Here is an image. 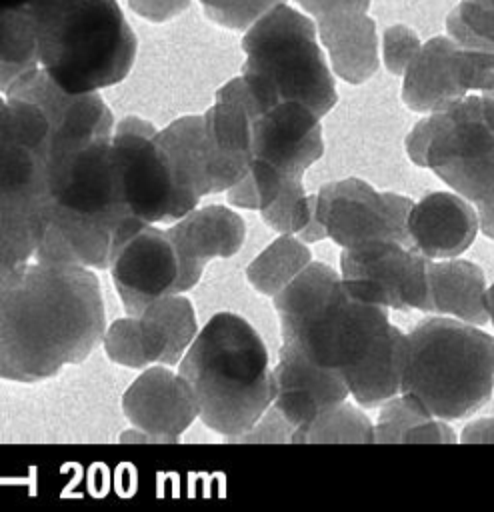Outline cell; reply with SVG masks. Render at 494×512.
Listing matches in <instances>:
<instances>
[{
	"label": "cell",
	"instance_id": "obj_1",
	"mask_svg": "<svg viewBox=\"0 0 494 512\" xmlns=\"http://www.w3.org/2000/svg\"><path fill=\"white\" fill-rule=\"evenodd\" d=\"M106 332L100 280L76 264L28 262L0 294V378L34 384L84 362Z\"/></svg>",
	"mask_w": 494,
	"mask_h": 512
},
{
	"label": "cell",
	"instance_id": "obj_2",
	"mask_svg": "<svg viewBox=\"0 0 494 512\" xmlns=\"http://www.w3.org/2000/svg\"><path fill=\"white\" fill-rule=\"evenodd\" d=\"M178 364V374L194 394L198 418L226 440L246 432L272 404L266 346L238 314H214Z\"/></svg>",
	"mask_w": 494,
	"mask_h": 512
},
{
	"label": "cell",
	"instance_id": "obj_3",
	"mask_svg": "<svg viewBox=\"0 0 494 512\" xmlns=\"http://www.w3.org/2000/svg\"><path fill=\"white\" fill-rule=\"evenodd\" d=\"M272 298L282 340L340 374L358 364L390 324L388 308L354 298L340 272L324 262H310Z\"/></svg>",
	"mask_w": 494,
	"mask_h": 512
},
{
	"label": "cell",
	"instance_id": "obj_4",
	"mask_svg": "<svg viewBox=\"0 0 494 512\" xmlns=\"http://www.w3.org/2000/svg\"><path fill=\"white\" fill-rule=\"evenodd\" d=\"M408 336L400 394L440 420H460L494 392V338L474 324L438 316Z\"/></svg>",
	"mask_w": 494,
	"mask_h": 512
},
{
	"label": "cell",
	"instance_id": "obj_5",
	"mask_svg": "<svg viewBox=\"0 0 494 512\" xmlns=\"http://www.w3.org/2000/svg\"><path fill=\"white\" fill-rule=\"evenodd\" d=\"M242 80L256 114L292 100L326 116L336 100V84L316 40V24L286 2L272 6L246 28Z\"/></svg>",
	"mask_w": 494,
	"mask_h": 512
},
{
	"label": "cell",
	"instance_id": "obj_6",
	"mask_svg": "<svg viewBox=\"0 0 494 512\" xmlns=\"http://www.w3.org/2000/svg\"><path fill=\"white\" fill-rule=\"evenodd\" d=\"M40 68L66 92H98L132 70L138 40L118 0H76L34 20Z\"/></svg>",
	"mask_w": 494,
	"mask_h": 512
},
{
	"label": "cell",
	"instance_id": "obj_7",
	"mask_svg": "<svg viewBox=\"0 0 494 512\" xmlns=\"http://www.w3.org/2000/svg\"><path fill=\"white\" fill-rule=\"evenodd\" d=\"M110 166L120 206L142 222H174L198 204V198L176 182L156 140V128L148 120L126 116L116 124L110 138Z\"/></svg>",
	"mask_w": 494,
	"mask_h": 512
},
{
	"label": "cell",
	"instance_id": "obj_8",
	"mask_svg": "<svg viewBox=\"0 0 494 512\" xmlns=\"http://www.w3.org/2000/svg\"><path fill=\"white\" fill-rule=\"evenodd\" d=\"M108 270L128 316L140 314L162 296L196 286L166 230L132 216L114 234Z\"/></svg>",
	"mask_w": 494,
	"mask_h": 512
},
{
	"label": "cell",
	"instance_id": "obj_9",
	"mask_svg": "<svg viewBox=\"0 0 494 512\" xmlns=\"http://www.w3.org/2000/svg\"><path fill=\"white\" fill-rule=\"evenodd\" d=\"M430 260L398 240H370L340 254L346 290L368 304L394 310L432 312L428 286Z\"/></svg>",
	"mask_w": 494,
	"mask_h": 512
},
{
	"label": "cell",
	"instance_id": "obj_10",
	"mask_svg": "<svg viewBox=\"0 0 494 512\" xmlns=\"http://www.w3.org/2000/svg\"><path fill=\"white\" fill-rule=\"evenodd\" d=\"M402 100L414 112L442 110L474 90L494 86V54L434 36L404 70Z\"/></svg>",
	"mask_w": 494,
	"mask_h": 512
},
{
	"label": "cell",
	"instance_id": "obj_11",
	"mask_svg": "<svg viewBox=\"0 0 494 512\" xmlns=\"http://www.w3.org/2000/svg\"><path fill=\"white\" fill-rule=\"evenodd\" d=\"M412 200L396 192H378L360 178H344L320 186L316 216L326 238L342 248L370 240H398L408 244L406 216Z\"/></svg>",
	"mask_w": 494,
	"mask_h": 512
},
{
	"label": "cell",
	"instance_id": "obj_12",
	"mask_svg": "<svg viewBox=\"0 0 494 512\" xmlns=\"http://www.w3.org/2000/svg\"><path fill=\"white\" fill-rule=\"evenodd\" d=\"M494 152V114L482 96L428 112L406 136L408 158L436 176L468 166Z\"/></svg>",
	"mask_w": 494,
	"mask_h": 512
},
{
	"label": "cell",
	"instance_id": "obj_13",
	"mask_svg": "<svg viewBox=\"0 0 494 512\" xmlns=\"http://www.w3.org/2000/svg\"><path fill=\"white\" fill-rule=\"evenodd\" d=\"M198 334L192 302L180 294L154 300L136 316L118 318L104 332L106 356L126 368L174 366Z\"/></svg>",
	"mask_w": 494,
	"mask_h": 512
},
{
	"label": "cell",
	"instance_id": "obj_14",
	"mask_svg": "<svg viewBox=\"0 0 494 512\" xmlns=\"http://www.w3.org/2000/svg\"><path fill=\"white\" fill-rule=\"evenodd\" d=\"M4 96L26 98L42 112L50 138L48 166L112 134L114 118L98 92H66L40 66L14 82Z\"/></svg>",
	"mask_w": 494,
	"mask_h": 512
},
{
	"label": "cell",
	"instance_id": "obj_15",
	"mask_svg": "<svg viewBox=\"0 0 494 512\" xmlns=\"http://www.w3.org/2000/svg\"><path fill=\"white\" fill-rule=\"evenodd\" d=\"M48 152V126L38 106L0 96V190L48 198Z\"/></svg>",
	"mask_w": 494,
	"mask_h": 512
},
{
	"label": "cell",
	"instance_id": "obj_16",
	"mask_svg": "<svg viewBox=\"0 0 494 512\" xmlns=\"http://www.w3.org/2000/svg\"><path fill=\"white\" fill-rule=\"evenodd\" d=\"M250 152L284 178H302L324 154L320 116L300 102L274 104L252 120Z\"/></svg>",
	"mask_w": 494,
	"mask_h": 512
},
{
	"label": "cell",
	"instance_id": "obj_17",
	"mask_svg": "<svg viewBox=\"0 0 494 512\" xmlns=\"http://www.w3.org/2000/svg\"><path fill=\"white\" fill-rule=\"evenodd\" d=\"M122 410L140 432L134 440L178 442L198 418V406L188 382L170 368H146L124 392Z\"/></svg>",
	"mask_w": 494,
	"mask_h": 512
},
{
	"label": "cell",
	"instance_id": "obj_18",
	"mask_svg": "<svg viewBox=\"0 0 494 512\" xmlns=\"http://www.w3.org/2000/svg\"><path fill=\"white\" fill-rule=\"evenodd\" d=\"M256 116V106L242 76L218 88L214 104L202 114L216 192H226L248 170L252 120Z\"/></svg>",
	"mask_w": 494,
	"mask_h": 512
},
{
	"label": "cell",
	"instance_id": "obj_19",
	"mask_svg": "<svg viewBox=\"0 0 494 512\" xmlns=\"http://www.w3.org/2000/svg\"><path fill=\"white\" fill-rule=\"evenodd\" d=\"M272 406L296 428L350 396L344 376L312 362L294 342H284L272 368Z\"/></svg>",
	"mask_w": 494,
	"mask_h": 512
},
{
	"label": "cell",
	"instance_id": "obj_20",
	"mask_svg": "<svg viewBox=\"0 0 494 512\" xmlns=\"http://www.w3.org/2000/svg\"><path fill=\"white\" fill-rule=\"evenodd\" d=\"M476 208L454 192H430L406 216L408 246L428 260L456 258L476 240Z\"/></svg>",
	"mask_w": 494,
	"mask_h": 512
},
{
	"label": "cell",
	"instance_id": "obj_21",
	"mask_svg": "<svg viewBox=\"0 0 494 512\" xmlns=\"http://www.w3.org/2000/svg\"><path fill=\"white\" fill-rule=\"evenodd\" d=\"M122 222L86 218L58 208L48 200L42 236L32 258L44 264H76L92 270H108L112 240Z\"/></svg>",
	"mask_w": 494,
	"mask_h": 512
},
{
	"label": "cell",
	"instance_id": "obj_22",
	"mask_svg": "<svg viewBox=\"0 0 494 512\" xmlns=\"http://www.w3.org/2000/svg\"><path fill=\"white\" fill-rule=\"evenodd\" d=\"M166 234L170 236L186 274L196 284L206 262L212 258H230L240 250L246 226L234 210L210 204L192 208L188 214L174 220V224L166 228Z\"/></svg>",
	"mask_w": 494,
	"mask_h": 512
},
{
	"label": "cell",
	"instance_id": "obj_23",
	"mask_svg": "<svg viewBox=\"0 0 494 512\" xmlns=\"http://www.w3.org/2000/svg\"><path fill=\"white\" fill-rule=\"evenodd\" d=\"M314 20L332 68L342 80L362 84L378 70L376 24L368 10L338 8Z\"/></svg>",
	"mask_w": 494,
	"mask_h": 512
},
{
	"label": "cell",
	"instance_id": "obj_24",
	"mask_svg": "<svg viewBox=\"0 0 494 512\" xmlns=\"http://www.w3.org/2000/svg\"><path fill=\"white\" fill-rule=\"evenodd\" d=\"M406 350L408 336L400 328L388 324L370 352L358 364L342 372L350 396L362 408L382 406L386 400L400 394Z\"/></svg>",
	"mask_w": 494,
	"mask_h": 512
},
{
	"label": "cell",
	"instance_id": "obj_25",
	"mask_svg": "<svg viewBox=\"0 0 494 512\" xmlns=\"http://www.w3.org/2000/svg\"><path fill=\"white\" fill-rule=\"evenodd\" d=\"M432 312L482 326L488 322L486 280L480 266L460 258L428 264Z\"/></svg>",
	"mask_w": 494,
	"mask_h": 512
},
{
	"label": "cell",
	"instance_id": "obj_26",
	"mask_svg": "<svg viewBox=\"0 0 494 512\" xmlns=\"http://www.w3.org/2000/svg\"><path fill=\"white\" fill-rule=\"evenodd\" d=\"M156 140L184 192L198 200L216 192L202 116H182L170 122L164 130H156Z\"/></svg>",
	"mask_w": 494,
	"mask_h": 512
},
{
	"label": "cell",
	"instance_id": "obj_27",
	"mask_svg": "<svg viewBox=\"0 0 494 512\" xmlns=\"http://www.w3.org/2000/svg\"><path fill=\"white\" fill-rule=\"evenodd\" d=\"M36 26L26 10L18 6L0 14V92L38 68Z\"/></svg>",
	"mask_w": 494,
	"mask_h": 512
},
{
	"label": "cell",
	"instance_id": "obj_28",
	"mask_svg": "<svg viewBox=\"0 0 494 512\" xmlns=\"http://www.w3.org/2000/svg\"><path fill=\"white\" fill-rule=\"evenodd\" d=\"M264 224L280 234H292L302 242H320L326 230L316 216V194H308L302 178H288L276 198L260 210Z\"/></svg>",
	"mask_w": 494,
	"mask_h": 512
},
{
	"label": "cell",
	"instance_id": "obj_29",
	"mask_svg": "<svg viewBox=\"0 0 494 512\" xmlns=\"http://www.w3.org/2000/svg\"><path fill=\"white\" fill-rule=\"evenodd\" d=\"M310 262L312 254L306 242L292 234H280L248 264L246 278L258 292L274 296Z\"/></svg>",
	"mask_w": 494,
	"mask_h": 512
},
{
	"label": "cell",
	"instance_id": "obj_30",
	"mask_svg": "<svg viewBox=\"0 0 494 512\" xmlns=\"http://www.w3.org/2000/svg\"><path fill=\"white\" fill-rule=\"evenodd\" d=\"M290 442L298 444H318V442H374V424L372 420L354 404L340 402L306 424L294 428Z\"/></svg>",
	"mask_w": 494,
	"mask_h": 512
},
{
	"label": "cell",
	"instance_id": "obj_31",
	"mask_svg": "<svg viewBox=\"0 0 494 512\" xmlns=\"http://www.w3.org/2000/svg\"><path fill=\"white\" fill-rule=\"evenodd\" d=\"M446 30L458 44L494 54V8L460 0L446 18Z\"/></svg>",
	"mask_w": 494,
	"mask_h": 512
},
{
	"label": "cell",
	"instance_id": "obj_32",
	"mask_svg": "<svg viewBox=\"0 0 494 512\" xmlns=\"http://www.w3.org/2000/svg\"><path fill=\"white\" fill-rule=\"evenodd\" d=\"M430 418L412 398L398 394L382 404L378 422L374 426V442L378 444H406L412 442L418 428Z\"/></svg>",
	"mask_w": 494,
	"mask_h": 512
},
{
	"label": "cell",
	"instance_id": "obj_33",
	"mask_svg": "<svg viewBox=\"0 0 494 512\" xmlns=\"http://www.w3.org/2000/svg\"><path fill=\"white\" fill-rule=\"evenodd\" d=\"M286 180L288 178L278 174L274 168L258 160H250L244 176L226 190V198L236 208L264 210L276 198Z\"/></svg>",
	"mask_w": 494,
	"mask_h": 512
},
{
	"label": "cell",
	"instance_id": "obj_34",
	"mask_svg": "<svg viewBox=\"0 0 494 512\" xmlns=\"http://www.w3.org/2000/svg\"><path fill=\"white\" fill-rule=\"evenodd\" d=\"M286 0H200L204 14L216 24L232 30H246L272 6Z\"/></svg>",
	"mask_w": 494,
	"mask_h": 512
},
{
	"label": "cell",
	"instance_id": "obj_35",
	"mask_svg": "<svg viewBox=\"0 0 494 512\" xmlns=\"http://www.w3.org/2000/svg\"><path fill=\"white\" fill-rule=\"evenodd\" d=\"M420 38L414 30L402 24H394L384 30V64L388 72L402 76L410 60L420 50Z\"/></svg>",
	"mask_w": 494,
	"mask_h": 512
},
{
	"label": "cell",
	"instance_id": "obj_36",
	"mask_svg": "<svg viewBox=\"0 0 494 512\" xmlns=\"http://www.w3.org/2000/svg\"><path fill=\"white\" fill-rule=\"evenodd\" d=\"M294 426L270 404L266 412L242 434L230 438L228 442H290Z\"/></svg>",
	"mask_w": 494,
	"mask_h": 512
},
{
	"label": "cell",
	"instance_id": "obj_37",
	"mask_svg": "<svg viewBox=\"0 0 494 512\" xmlns=\"http://www.w3.org/2000/svg\"><path fill=\"white\" fill-rule=\"evenodd\" d=\"M128 6L144 20L166 22L182 14L190 6V0H128Z\"/></svg>",
	"mask_w": 494,
	"mask_h": 512
},
{
	"label": "cell",
	"instance_id": "obj_38",
	"mask_svg": "<svg viewBox=\"0 0 494 512\" xmlns=\"http://www.w3.org/2000/svg\"><path fill=\"white\" fill-rule=\"evenodd\" d=\"M28 262L30 258L0 234V294L20 278Z\"/></svg>",
	"mask_w": 494,
	"mask_h": 512
},
{
	"label": "cell",
	"instance_id": "obj_39",
	"mask_svg": "<svg viewBox=\"0 0 494 512\" xmlns=\"http://www.w3.org/2000/svg\"><path fill=\"white\" fill-rule=\"evenodd\" d=\"M296 4L316 18V16H322V14H326L330 10H338V8L368 10L370 0H296Z\"/></svg>",
	"mask_w": 494,
	"mask_h": 512
},
{
	"label": "cell",
	"instance_id": "obj_40",
	"mask_svg": "<svg viewBox=\"0 0 494 512\" xmlns=\"http://www.w3.org/2000/svg\"><path fill=\"white\" fill-rule=\"evenodd\" d=\"M460 440L466 444L494 442V418H480V420L466 424Z\"/></svg>",
	"mask_w": 494,
	"mask_h": 512
},
{
	"label": "cell",
	"instance_id": "obj_41",
	"mask_svg": "<svg viewBox=\"0 0 494 512\" xmlns=\"http://www.w3.org/2000/svg\"><path fill=\"white\" fill-rule=\"evenodd\" d=\"M474 208L478 214V226H480L482 234L494 240V196Z\"/></svg>",
	"mask_w": 494,
	"mask_h": 512
},
{
	"label": "cell",
	"instance_id": "obj_42",
	"mask_svg": "<svg viewBox=\"0 0 494 512\" xmlns=\"http://www.w3.org/2000/svg\"><path fill=\"white\" fill-rule=\"evenodd\" d=\"M486 310H488V320L494 324V282L490 288H486Z\"/></svg>",
	"mask_w": 494,
	"mask_h": 512
},
{
	"label": "cell",
	"instance_id": "obj_43",
	"mask_svg": "<svg viewBox=\"0 0 494 512\" xmlns=\"http://www.w3.org/2000/svg\"><path fill=\"white\" fill-rule=\"evenodd\" d=\"M28 0H0V14L6 12V10H12V8H18L22 4H26Z\"/></svg>",
	"mask_w": 494,
	"mask_h": 512
},
{
	"label": "cell",
	"instance_id": "obj_44",
	"mask_svg": "<svg viewBox=\"0 0 494 512\" xmlns=\"http://www.w3.org/2000/svg\"><path fill=\"white\" fill-rule=\"evenodd\" d=\"M482 98H484V102L488 104V108H490V112L494 114V86L490 88V90H484L482 94H480Z\"/></svg>",
	"mask_w": 494,
	"mask_h": 512
},
{
	"label": "cell",
	"instance_id": "obj_45",
	"mask_svg": "<svg viewBox=\"0 0 494 512\" xmlns=\"http://www.w3.org/2000/svg\"><path fill=\"white\" fill-rule=\"evenodd\" d=\"M472 2H478V4H484V6L494 8V0H472Z\"/></svg>",
	"mask_w": 494,
	"mask_h": 512
}]
</instances>
